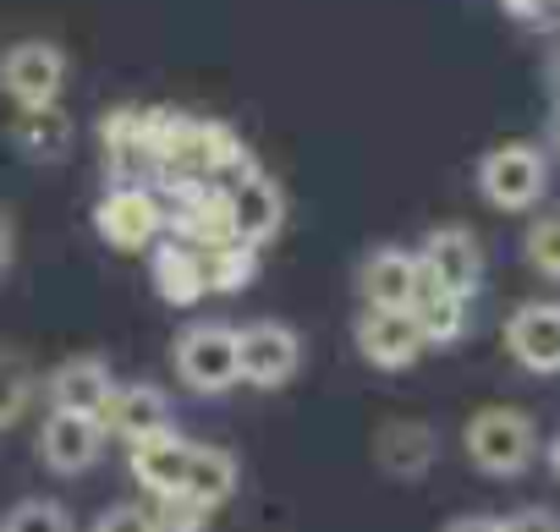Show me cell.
Instances as JSON below:
<instances>
[{
	"mask_svg": "<svg viewBox=\"0 0 560 532\" xmlns=\"http://www.w3.org/2000/svg\"><path fill=\"white\" fill-rule=\"evenodd\" d=\"M462 450H467V461H472L483 477L511 483V477H522V472L538 461V423H533V412L505 406V401L478 406V412L462 423Z\"/></svg>",
	"mask_w": 560,
	"mask_h": 532,
	"instance_id": "6da1fadb",
	"label": "cell"
},
{
	"mask_svg": "<svg viewBox=\"0 0 560 532\" xmlns=\"http://www.w3.org/2000/svg\"><path fill=\"white\" fill-rule=\"evenodd\" d=\"M549 192V154L538 143H494L483 159H478V198L500 214H527L538 209Z\"/></svg>",
	"mask_w": 560,
	"mask_h": 532,
	"instance_id": "7a4b0ae2",
	"label": "cell"
},
{
	"mask_svg": "<svg viewBox=\"0 0 560 532\" xmlns=\"http://www.w3.org/2000/svg\"><path fill=\"white\" fill-rule=\"evenodd\" d=\"M171 363H176V379L192 390V395H225L236 390V324L225 319H198L176 335L171 346Z\"/></svg>",
	"mask_w": 560,
	"mask_h": 532,
	"instance_id": "3957f363",
	"label": "cell"
},
{
	"mask_svg": "<svg viewBox=\"0 0 560 532\" xmlns=\"http://www.w3.org/2000/svg\"><path fill=\"white\" fill-rule=\"evenodd\" d=\"M72 78V61L56 39H18L0 56V94H7L18 110H45L61 105Z\"/></svg>",
	"mask_w": 560,
	"mask_h": 532,
	"instance_id": "277c9868",
	"label": "cell"
},
{
	"mask_svg": "<svg viewBox=\"0 0 560 532\" xmlns=\"http://www.w3.org/2000/svg\"><path fill=\"white\" fill-rule=\"evenodd\" d=\"M303 374V335L287 319L236 324V379L253 390H280Z\"/></svg>",
	"mask_w": 560,
	"mask_h": 532,
	"instance_id": "5b68a950",
	"label": "cell"
},
{
	"mask_svg": "<svg viewBox=\"0 0 560 532\" xmlns=\"http://www.w3.org/2000/svg\"><path fill=\"white\" fill-rule=\"evenodd\" d=\"M94 230L105 247L116 252H149L160 236H165V198L154 187H138V181H116L100 209H94Z\"/></svg>",
	"mask_w": 560,
	"mask_h": 532,
	"instance_id": "8992f818",
	"label": "cell"
},
{
	"mask_svg": "<svg viewBox=\"0 0 560 532\" xmlns=\"http://www.w3.org/2000/svg\"><path fill=\"white\" fill-rule=\"evenodd\" d=\"M412 252H418L423 281H434V286H445V292H456L467 303L483 286V241L467 225H434Z\"/></svg>",
	"mask_w": 560,
	"mask_h": 532,
	"instance_id": "52a82bcc",
	"label": "cell"
},
{
	"mask_svg": "<svg viewBox=\"0 0 560 532\" xmlns=\"http://www.w3.org/2000/svg\"><path fill=\"white\" fill-rule=\"evenodd\" d=\"M352 346H358V357H363L369 368H380V374H407V368H418L423 352H429L418 319H412V314H385V308H363V314L352 319Z\"/></svg>",
	"mask_w": 560,
	"mask_h": 532,
	"instance_id": "ba28073f",
	"label": "cell"
},
{
	"mask_svg": "<svg viewBox=\"0 0 560 532\" xmlns=\"http://www.w3.org/2000/svg\"><path fill=\"white\" fill-rule=\"evenodd\" d=\"M231 236L247 247H269L287 230V187H280L264 165H247L242 176H231Z\"/></svg>",
	"mask_w": 560,
	"mask_h": 532,
	"instance_id": "9c48e42d",
	"label": "cell"
},
{
	"mask_svg": "<svg viewBox=\"0 0 560 532\" xmlns=\"http://www.w3.org/2000/svg\"><path fill=\"white\" fill-rule=\"evenodd\" d=\"M105 445H110V434H105V423L89 417V412H45V423H39V461H45L56 477H83V472H94L100 456H105Z\"/></svg>",
	"mask_w": 560,
	"mask_h": 532,
	"instance_id": "30bf717a",
	"label": "cell"
},
{
	"mask_svg": "<svg viewBox=\"0 0 560 532\" xmlns=\"http://www.w3.org/2000/svg\"><path fill=\"white\" fill-rule=\"evenodd\" d=\"M418 286H423V270H418V252L412 247L385 241V247H369L363 263H358V297H363V308L412 314Z\"/></svg>",
	"mask_w": 560,
	"mask_h": 532,
	"instance_id": "8fae6325",
	"label": "cell"
},
{
	"mask_svg": "<svg viewBox=\"0 0 560 532\" xmlns=\"http://www.w3.org/2000/svg\"><path fill=\"white\" fill-rule=\"evenodd\" d=\"M500 335H505V352L522 374H538V379L560 374V303L538 297V303L511 308Z\"/></svg>",
	"mask_w": 560,
	"mask_h": 532,
	"instance_id": "7c38bea8",
	"label": "cell"
},
{
	"mask_svg": "<svg viewBox=\"0 0 560 532\" xmlns=\"http://www.w3.org/2000/svg\"><path fill=\"white\" fill-rule=\"evenodd\" d=\"M116 385H121V379L110 374V363H105L100 352L61 357V363L39 379V390H45L50 412H89V417H105V406H110Z\"/></svg>",
	"mask_w": 560,
	"mask_h": 532,
	"instance_id": "4fadbf2b",
	"label": "cell"
},
{
	"mask_svg": "<svg viewBox=\"0 0 560 532\" xmlns=\"http://www.w3.org/2000/svg\"><path fill=\"white\" fill-rule=\"evenodd\" d=\"M100 423H105L110 439L143 445V439H154V434H171V428H176V412H171V395H165L160 385L132 379V385H116V395H110V406H105Z\"/></svg>",
	"mask_w": 560,
	"mask_h": 532,
	"instance_id": "5bb4252c",
	"label": "cell"
},
{
	"mask_svg": "<svg viewBox=\"0 0 560 532\" xmlns=\"http://www.w3.org/2000/svg\"><path fill=\"white\" fill-rule=\"evenodd\" d=\"M440 461V434L423 417H390L374 434V466L396 483H418L429 477V466Z\"/></svg>",
	"mask_w": 560,
	"mask_h": 532,
	"instance_id": "9a60e30c",
	"label": "cell"
},
{
	"mask_svg": "<svg viewBox=\"0 0 560 532\" xmlns=\"http://www.w3.org/2000/svg\"><path fill=\"white\" fill-rule=\"evenodd\" d=\"M149 281L160 292L165 308H198L209 297V275H203V252L176 241V236H160L149 247Z\"/></svg>",
	"mask_w": 560,
	"mask_h": 532,
	"instance_id": "2e32d148",
	"label": "cell"
},
{
	"mask_svg": "<svg viewBox=\"0 0 560 532\" xmlns=\"http://www.w3.org/2000/svg\"><path fill=\"white\" fill-rule=\"evenodd\" d=\"M100 154H105V165L116 170V181H138V187H149V176H154V154H149V121H143L138 105H116V110H105V121H100Z\"/></svg>",
	"mask_w": 560,
	"mask_h": 532,
	"instance_id": "e0dca14e",
	"label": "cell"
},
{
	"mask_svg": "<svg viewBox=\"0 0 560 532\" xmlns=\"http://www.w3.org/2000/svg\"><path fill=\"white\" fill-rule=\"evenodd\" d=\"M187 461H192V439H182L176 428H171V434H154V439H143V445H127V466H132V477H138V488H143L149 499L182 494Z\"/></svg>",
	"mask_w": 560,
	"mask_h": 532,
	"instance_id": "ac0fdd59",
	"label": "cell"
},
{
	"mask_svg": "<svg viewBox=\"0 0 560 532\" xmlns=\"http://www.w3.org/2000/svg\"><path fill=\"white\" fill-rule=\"evenodd\" d=\"M78 143V127L61 105H45V110H18L12 121V149L28 159V165H61Z\"/></svg>",
	"mask_w": 560,
	"mask_h": 532,
	"instance_id": "d6986e66",
	"label": "cell"
},
{
	"mask_svg": "<svg viewBox=\"0 0 560 532\" xmlns=\"http://www.w3.org/2000/svg\"><path fill=\"white\" fill-rule=\"evenodd\" d=\"M236 488H242V461H236L225 445H198V439H192V461H187V483H182V494L214 516L220 505H231Z\"/></svg>",
	"mask_w": 560,
	"mask_h": 532,
	"instance_id": "ffe728a7",
	"label": "cell"
},
{
	"mask_svg": "<svg viewBox=\"0 0 560 532\" xmlns=\"http://www.w3.org/2000/svg\"><path fill=\"white\" fill-rule=\"evenodd\" d=\"M467 308H472L467 297H456V292L423 281V286H418V303H412V319H418V330H423L429 346H456V341L467 335Z\"/></svg>",
	"mask_w": 560,
	"mask_h": 532,
	"instance_id": "44dd1931",
	"label": "cell"
},
{
	"mask_svg": "<svg viewBox=\"0 0 560 532\" xmlns=\"http://www.w3.org/2000/svg\"><path fill=\"white\" fill-rule=\"evenodd\" d=\"M39 395V368L23 352H0V434L18 428Z\"/></svg>",
	"mask_w": 560,
	"mask_h": 532,
	"instance_id": "7402d4cb",
	"label": "cell"
},
{
	"mask_svg": "<svg viewBox=\"0 0 560 532\" xmlns=\"http://www.w3.org/2000/svg\"><path fill=\"white\" fill-rule=\"evenodd\" d=\"M203 275H209V292H220V297L247 292L253 275H258V247H247V241H220V247H209V252H203Z\"/></svg>",
	"mask_w": 560,
	"mask_h": 532,
	"instance_id": "603a6c76",
	"label": "cell"
},
{
	"mask_svg": "<svg viewBox=\"0 0 560 532\" xmlns=\"http://www.w3.org/2000/svg\"><path fill=\"white\" fill-rule=\"evenodd\" d=\"M522 258H527V270L549 286H560V209H544L527 220L522 230Z\"/></svg>",
	"mask_w": 560,
	"mask_h": 532,
	"instance_id": "cb8c5ba5",
	"label": "cell"
},
{
	"mask_svg": "<svg viewBox=\"0 0 560 532\" xmlns=\"http://www.w3.org/2000/svg\"><path fill=\"white\" fill-rule=\"evenodd\" d=\"M0 532H78V521H72V510H67L61 499L28 494V499L7 505V516H0Z\"/></svg>",
	"mask_w": 560,
	"mask_h": 532,
	"instance_id": "d4e9b609",
	"label": "cell"
},
{
	"mask_svg": "<svg viewBox=\"0 0 560 532\" xmlns=\"http://www.w3.org/2000/svg\"><path fill=\"white\" fill-rule=\"evenodd\" d=\"M149 516H154L160 532H203V527H209V510L192 505L187 494H165V499H154Z\"/></svg>",
	"mask_w": 560,
	"mask_h": 532,
	"instance_id": "484cf974",
	"label": "cell"
},
{
	"mask_svg": "<svg viewBox=\"0 0 560 532\" xmlns=\"http://www.w3.org/2000/svg\"><path fill=\"white\" fill-rule=\"evenodd\" d=\"M89 532H160V527H154L149 505H105Z\"/></svg>",
	"mask_w": 560,
	"mask_h": 532,
	"instance_id": "4316f807",
	"label": "cell"
},
{
	"mask_svg": "<svg viewBox=\"0 0 560 532\" xmlns=\"http://www.w3.org/2000/svg\"><path fill=\"white\" fill-rule=\"evenodd\" d=\"M500 532H560V510H549V505H522V510L500 516Z\"/></svg>",
	"mask_w": 560,
	"mask_h": 532,
	"instance_id": "83f0119b",
	"label": "cell"
},
{
	"mask_svg": "<svg viewBox=\"0 0 560 532\" xmlns=\"http://www.w3.org/2000/svg\"><path fill=\"white\" fill-rule=\"evenodd\" d=\"M440 532H500V516H489V510H467V516H451Z\"/></svg>",
	"mask_w": 560,
	"mask_h": 532,
	"instance_id": "f1b7e54d",
	"label": "cell"
},
{
	"mask_svg": "<svg viewBox=\"0 0 560 532\" xmlns=\"http://www.w3.org/2000/svg\"><path fill=\"white\" fill-rule=\"evenodd\" d=\"M12 258H18V225H12V209L0 203V275L12 270Z\"/></svg>",
	"mask_w": 560,
	"mask_h": 532,
	"instance_id": "f546056e",
	"label": "cell"
},
{
	"mask_svg": "<svg viewBox=\"0 0 560 532\" xmlns=\"http://www.w3.org/2000/svg\"><path fill=\"white\" fill-rule=\"evenodd\" d=\"M500 7H505V17H516V23H544L555 0H500Z\"/></svg>",
	"mask_w": 560,
	"mask_h": 532,
	"instance_id": "4dcf8cb0",
	"label": "cell"
},
{
	"mask_svg": "<svg viewBox=\"0 0 560 532\" xmlns=\"http://www.w3.org/2000/svg\"><path fill=\"white\" fill-rule=\"evenodd\" d=\"M544 78H549V94H555V105H560V34L549 39V56H544Z\"/></svg>",
	"mask_w": 560,
	"mask_h": 532,
	"instance_id": "1f68e13d",
	"label": "cell"
},
{
	"mask_svg": "<svg viewBox=\"0 0 560 532\" xmlns=\"http://www.w3.org/2000/svg\"><path fill=\"white\" fill-rule=\"evenodd\" d=\"M544 154H549V165H560V105L549 110V132H544Z\"/></svg>",
	"mask_w": 560,
	"mask_h": 532,
	"instance_id": "d6a6232c",
	"label": "cell"
},
{
	"mask_svg": "<svg viewBox=\"0 0 560 532\" xmlns=\"http://www.w3.org/2000/svg\"><path fill=\"white\" fill-rule=\"evenodd\" d=\"M544 456H549V472H555V483H560V434L549 439V450H544Z\"/></svg>",
	"mask_w": 560,
	"mask_h": 532,
	"instance_id": "836d02e7",
	"label": "cell"
}]
</instances>
